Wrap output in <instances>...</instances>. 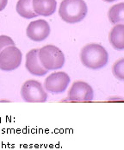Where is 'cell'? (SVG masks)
<instances>
[{
    "instance_id": "cell-4",
    "label": "cell",
    "mask_w": 124,
    "mask_h": 150,
    "mask_svg": "<svg viewBox=\"0 0 124 150\" xmlns=\"http://www.w3.org/2000/svg\"><path fill=\"white\" fill-rule=\"evenodd\" d=\"M21 96L28 103H44L47 99V93L40 83L35 79H29L21 88Z\"/></svg>"
},
{
    "instance_id": "cell-10",
    "label": "cell",
    "mask_w": 124,
    "mask_h": 150,
    "mask_svg": "<svg viewBox=\"0 0 124 150\" xmlns=\"http://www.w3.org/2000/svg\"><path fill=\"white\" fill-rule=\"evenodd\" d=\"M32 6L37 16H49L55 12L57 2L56 0H32Z\"/></svg>"
},
{
    "instance_id": "cell-13",
    "label": "cell",
    "mask_w": 124,
    "mask_h": 150,
    "mask_svg": "<svg viewBox=\"0 0 124 150\" xmlns=\"http://www.w3.org/2000/svg\"><path fill=\"white\" fill-rule=\"evenodd\" d=\"M108 19L113 24H120L124 22V4L120 3L108 10Z\"/></svg>"
},
{
    "instance_id": "cell-7",
    "label": "cell",
    "mask_w": 124,
    "mask_h": 150,
    "mask_svg": "<svg viewBox=\"0 0 124 150\" xmlns=\"http://www.w3.org/2000/svg\"><path fill=\"white\" fill-rule=\"evenodd\" d=\"M70 77L66 73L56 72L47 76L44 81L45 90L51 93H61L67 89Z\"/></svg>"
},
{
    "instance_id": "cell-1",
    "label": "cell",
    "mask_w": 124,
    "mask_h": 150,
    "mask_svg": "<svg viewBox=\"0 0 124 150\" xmlns=\"http://www.w3.org/2000/svg\"><path fill=\"white\" fill-rule=\"evenodd\" d=\"M80 60L85 67L92 70H98L107 65L108 61V52L103 46L90 43L81 49Z\"/></svg>"
},
{
    "instance_id": "cell-11",
    "label": "cell",
    "mask_w": 124,
    "mask_h": 150,
    "mask_svg": "<svg viewBox=\"0 0 124 150\" xmlns=\"http://www.w3.org/2000/svg\"><path fill=\"white\" fill-rule=\"evenodd\" d=\"M109 42L116 50L124 49V25L123 23L116 24L108 35Z\"/></svg>"
},
{
    "instance_id": "cell-9",
    "label": "cell",
    "mask_w": 124,
    "mask_h": 150,
    "mask_svg": "<svg viewBox=\"0 0 124 150\" xmlns=\"http://www.w3.org/2000/svg\"><path fill=\"white\" fill-rule=\"evenodd\" d=\"M26 69L35 76H44L47 74V70L45 69L39 60V49L35 48L29 51L26 54Z\"/></svg>"
},
{
    "instance_id": "cell-5",
    "label": "cell",
    "mask_w": 124,
    "mask_h": 150,
    "mask_svg": "<svg viewBox=\"0 0 124 150\" xmlns=\"http://www.w3.org/2000/svg\"><path fill=\"white\" fill-rule=\"evenodd\" d=\"M22 52L15 45L4 47L0 52V69L3 71H13L22 63Z\"/></svg>"
},
{
    "instance_id": "cell-3",
    "label": "cell",
    "mask_w": 124,
    "mask_h": 150,
    "mask_svg": "<svg viewBox=\"0 0 124 150\" xmlns=\"http://www.w3.org/2000/svg\"><path fill=\"white\" fill-rule=\"evenodd\" d=\"M39 60L47 71L56 70L61 69L64 66L65 55L58 47L46 45L39 49Z\"/></svg>"
},
{
    "instance_id": "cell-6",
    "label": "cell",
    "mask_w": 124,
    "mask_h": 150,
    "mask_svg": "<svg viewBox=\"0 0 124 150\" xmlns=\"http://www.w3.org/2000/svg\"><path fill=\"white\" fill-rule=\"evenodd\" d=\"M93 98L92 87L84 81H75L68 91V100L73 102H91Z\"/></svg>"
},
{
    "instance_id": "cell-16",
    "label": "cell",
    "mask_w": 124,
    "mask_h": 150,
    "mask_svg": "<svg viewBox=\"0 0 124 150\" xmlns=\"http://www.w3.org/2000/svg\"><path fill=\"white\" fill-rule=\"evenodd\" d=\"M8 4V0H0V11H3Z\"/></svg>"
},
{
    "instance_id": "cell-8",
    "label": "cell",
    "mask_w": 124,
    "mask_h": 150,
    "mask_svg": "<svg viewBox=\"0 0 124 150\" xmlns=\"http://www.w3.org/2000/svg\"><path fill=\"white\" fill-rule=\"evenodd\" d=\"M26 33L27 36L32 41L37 42H42L50 35V26L46 21L39 19L31 22L28 25Z\"/></svg>"
},
{
    "instance_id": "cell-14",
    "label": "cell",
    "mask_w": 124,
    "mask_h": 150,
    "mask_svg": "<svg viewBox=\"0 0 124 150\" xmlns=\"http://www.w3.org/2000/svg\"><path fill=\"white\" fill-rule=\"evenodd\" d=\"M112 73L114 76L119 79V80H123L124 79V59L122 58L113 65L112 67Z\"/></svg>"
},
{
    "instance_id": "cell-17",
    "label": "cell",
    "mask_w": 124,
    "mask_h": 150,
    "mask_svg": "<svg viewBox=\"0 0 124 150\" xmlns=\"http://www.w3.org/2000/svg\"><path fill=\"white\" fill-rule=\"evenodd\" d=\"M104 1H105V2H108V3H110V2H114V1H116V0H104Z\"/></svg>"
},
{
    "instance_id": "cell-15",
    "label": "cell",
    "mask_w": 124,
    "mask_h": 150,
    "mask_svg": "<svg viewBox=\"0 0 124 150\" xmlns=\"http://www.w3.org/2000/svg\"><path fill=\"white\" fill-rule=\"evenodd\" d=\"M15 45L13 40L7 35H0V52L6 47Z\"/></svg>"
},
{
    "instance_id": "cell-12",
    "label": "cell",
    "mask_w": 124,
    "mask_h": 150,
    "mask_svg": "<svg viewBox=\"0 0 124 150\" xmlns=\"http://www.w3.org/2000/svg\"><path fill=\"white\" fill-rule=\"evenodd\" d=\"M16 10L19 15L26 19H31L37 16V14H35L33 10L32 0H18Z\"/></svg>"
},
{
    "instance_id": "cell-2",
    "label": "cell",
    "mask_w": 124,
    "mask_h": 150,
    "mask_svg": "<svg viewBox=\"0 0 124 150\" xmlns=\"http://www.w3.org/2000/svg\"><path fill=\"white\" fill-rule=\"evenodd\" d=\"M88 8L84 0H63L59 9L62 21L68 23L81 22L87 15Z\"/></svg>"
}]
</instances>
